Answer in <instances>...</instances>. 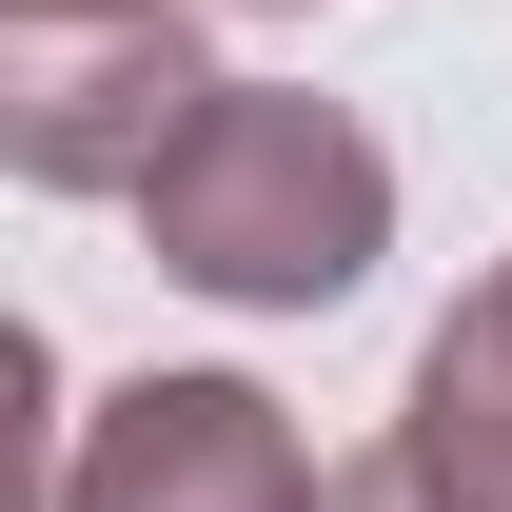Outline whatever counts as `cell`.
I'll use <instances>...</instances> for the list:
<instances>
[{"label":"cell","mask_w":512,"mask_h":512,"mask_svg":"<svg viewBox=\"0 0 512 512\" xmlns=\"http://www.w3.org/2000/svg\"><path fill=\"white\" fill-rule=\"evenodd\" d=\"M138 197H158L178 276H217V296H335L355 237H375V158H355L335 119H296V99L217 119L197 158H158Z\"/></svg>","instance_id":"cell-1"}]
</instances>
